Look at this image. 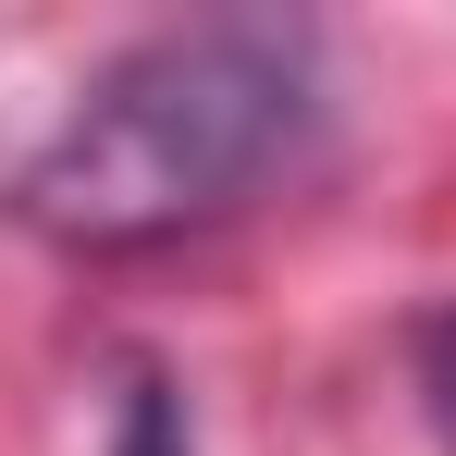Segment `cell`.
<instances>
[{
  "instance_id": "obj_1",
  "label": "cell",
  "mask_w": 456,
  "mask_h": 456,
  "mask_svg": "<svg viewBox=\"0 0 456 456\" xmlns=\"http://www.w3.org/2000/svg\"><path fill=\"white\" fill-rule=\"evenodd\" d=\"M308 136V50L272 25H173L124 50L25 160V223L62 247H149L234 210Z\"/></svg>"
},
{
  "instance_id": "obj_2",
  "label": "cell",
  "mask_w": 456,
  "mask_h": 456,
  "mask_svg": "<svg viewBox=\"0 0 456 456\" xmlns=\"http://www.w3.org/2000/svg\"><path fill=\"white\" fill-rule=\"evenodd\" d=\"M111 456H198V432H185V395L160 370L124 382V407H111Z\"/></svg>"
},
{
  "instance_id": "obj_3",
  "label": "cell",
  "mask_w": 456,
  "mask_h": 456,
  "mask_svg": "<svg viewBox=\"0 0 456 456\" xmlns=\"http://www.w3.org/2000/svg\"><path fill=\"white\" fill-rule=\"evenodd\" d=\"M432 382H444L432 407H444V432H456V321H432Z\"/></svg>"
}]
</instances>
